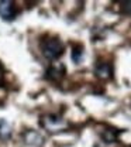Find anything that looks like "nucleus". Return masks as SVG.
Listing matches in <instances>:
<instances>
[{"mask_svg": "<svg viewBox=\"0 0 131 147\" xmlns=\"http://www.w3.org/2000/svg\"><path fill=\"white\" fill-rule=\"evenodd\" d=\"M41 126L49 133H58L66 127V122L56 115H47L41 117Z\"/></svg>", "mask_w": 131, "mask_h": 147, "instance_id": "f03ea898", "label": "nucleus"}, {"mask_svg": "<svg viewBox=\"0 0 131 147\" xmlns=\"http://www.w3.org/2000/svg\"><path fill=\"white\" fill-rule=\"evenodd\" d=\"M3 84V69H1V67H0V85Z\"/></svg>", "mask_w": 131, "mask_h": 147, "instance_id": "9d476101", "label": "nucleus"}, {"mask_svg": "<svg viewBox=\"0 0 131 147\" xmlns=\"http://www.w3.org/2000/svg\"><path fill=\"white\" fill-rule=\"evenodd\" d=\"M10 137H11V127H10V125L6 120L0 119V140H7Z\"/></svg>", "mask_w": 131, "mask_h": 147, "instance_id": "0eeeda50", "label": "nucleus"}, {"mask_svg": "<svg viewBox=\"0 0 131 147\" xmlns=\"http://www.w3.org/2000/svg\"><path fill=\"white\" fill-rule=\"evenodd\" d=\"M82 55H83L82 48H74V51H72V59L75 61L76 64H78V62H80V59H82Z\"/></svg>", "mask_w": 131, "mask_h": 147, "instance_id": "6e6552de", "label": "nucleus"}, {"mask_svg": "<svg viewBox=\"0 0 131 147\" xmlns=\"http://www.w3.org/2000/svg\"><path fill=\"white\" fill-rule=\"evenodd\" d=\"M65 75V67L59 62H55L52 64L48 69H47V78L54 81V82H59Z\"/></svg>", "mask_w": 131, "mask_h": 147, "instance_id": "423d86ee", "label": "nucleus"}, {"mask_svg": "<svg viewBox=\"0 0 131 147\" xmlns=\"http://www.w3.org/2000/svg\"><path fill=\"white\" fill-rule=\"evenodd\" d=\"M19 14V9L14 4V1L10 0H1L0 1V17L6 21H13Z\"/></svg>", "mask_w": 131, "mask_h": 147, "instance_id": "7ed1b4c3", "label": "nucleus"}, {"mask_svg": "<svg viewBox=\"0 0 131 147\" xmlns=\"http://www.w3.org/2000/svg\"><path fill=\"white\" fill-rule=\"evenodd\" d=\"M23 139H24V143L27 146H31V147H41L44 144V137L35 131V130H28L23 134Z\"/></svg>", "mask_w": 131, "mask_h": 147, "instance_id": "20e7f679", "label": "nucleus"}, {"mask_svg": "<svg viewBox=\"0 0 131 147\" xmlns=\"http://www.w3.org/2000/svg\"><path fill=\"white\" fill-rule=\"evenodd\" d=\"M94 74L99 79L107 81L113 76V67L110 62H99L94 68Z\"/></svg>", "mask_w": 131, "mask_h": 147, "instance_id": "39448f33", "label": "nucleus"}, {"mask_svg": "<svg viewBox=\"0 0 131 147\" xmlns=\"http://www.w3.org/2000/svg\"><path fill=\"white\" fill-rule=\"evenodd\" d=\"M121 4H123V7H121L123 9V13L131 16V1H123Z\"/></svg>", "mask_w": 131, "mask_h": 147, "instance_id": "1a4fd4ad", "label": "nucleus"}, {"mask_svg": "<svg viewBox=\"0 0 131 147\" xmlns=\"http://www.w3.org/2000/svg\"><path fill=\"white\" fill-rule=\"evenodd\" d=\"M39 48L42 55L49 59V61H55L61 55L63 54V42L58 38V37H44L39 42Z\"/></svg>", "mask_w": 131, "mask_h": 147, "instance_id": "f257e3e1", "label": "nucleus"}]
</instances>
